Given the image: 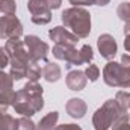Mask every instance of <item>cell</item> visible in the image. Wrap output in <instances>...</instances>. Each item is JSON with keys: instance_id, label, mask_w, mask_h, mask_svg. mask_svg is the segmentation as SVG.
Masks as SVG:
<instances>
[{"instance_id": "cell-1", "label": "cell", "mask_w": 130, "mask_h": 130, "mask_svg": "<svg viewBox=\"0 0 130 130\" xmlns=\"http://www.w3.org/2000/svg\"><path fill=\"white\" fill-rule=\"evenodd\" d=\"M42 92L44 88L38 82H27L18 92H15V100L12 103L14 110L23 117H33L44 107Z\"/></svg>"}, {"instance_id": "cell-2", "label": "cell", "mask_w": 130, "mask_h": 130, "mask_svg": "<svg viewBox=\"0 0 130 130\" xmlns=\"http://www.w3.org/2000/svg\"><path fill=\"white\" fill-rule=\"evenodd\" d=\"M130 115L127 110L121 109L120 104L110 98L103 103L101 107H98L92 117V126L94 130H112L121 124L129 123Z\"/></svg>"}, {"instance_id": "cell-3", "label": "cell", "mask_w": 130, "mask_h": 130, "mask_svg": "<svg viewBox=\"0 0 130 130\" xmlns=\"http://www.w3.org/2000/svg\"><path fill=\"white\" fill-rule=\"evenodd\" d=\"M61 20H62V24L65 27L71 29V32L79 39L89 36V33H91V14L85 8L73 6V8L65 9V11H62Z\"/></svg>"}, {"instance_id": "cell-4", "label": "cell", "mask_w": 130, "mask_h": 130, "mask_svg": "<svg viewBox=\"0 0 130 130\" xmlns=\"http://www.w3.org/2000/svg\"><path fill=\"white\" fill-rule=\"evenodd\" d=\"M103 80L112 88H130V73L121 64L109 61L103 68Z\"/></svg>"}, {"instance_id": "cell-5", "label": "cell", "mask_w": 130, "mask_h": 130, "mask_svg": "<svg viewBox=\"0 0 130 130\" xmlns=\"http://www.w3.org/2000/svg\"><path fill=\"white\" fill-rule=\"evenodd\" d=\"M5 48L9 55L11 62L9 65H29L30 62V56L27 53V48L24 45L23 41H20V38H12L8 39L5 44Z\"/></svg>"}, {"instance_id": "cell-6", "label": "cell", "mask_w": 130, "mask_h": 130, "mask_svg": "<svg viewBox=\"0 0 130 130\" xmlns=\"http://www.w3.org/2000/svg\"><path fill=\"white\" fill-rule=\"evenodd\" d=\"M53 56L56 59L65 61V68H71L73 65H82L86 64L85 58L80 50H76L73 45H59L56 44L53 47Z\"/></svg>"}, {"instance_id": "cell-7", "label": "cell", "mask_w": 130, "mask_h": 130, "mask_svg": "<svg viewBox=\"0 0 130 130\" xmlns=\"http://www.w3.org/2000/svg\"><path fill=\"white\" fill-rule=\"evenodd\" d=\"M23 42H24V45L27 48V53L30 56V61H33V62L45 61V58L48 55V50H50L47 42H44L36 35H26Z\"/></svg>"}, {"instance_id": "cell-8", "label": "cell", "mask_w": 130, "mask_h": 130, "mask_svg": "<svg viewBox=\"0 0 130 130\" xmlns=\"http://www.w3.org/2000/svg\"><path fill=\"white\" fill-rule=\"evenodd\" d=\"M27 9L30 12L32 23L38 26L48 24L52 21V9L47 6L44 0H29L27 2Z\"/></svg>"}, {"instance_id": "cell-9", "label": "cell", "mask_w": 130, "mask_h": 130, "mask_svg": "<svg viewBox=\"0 0 130 130\" xmlns=\"http://www.w3.org/2000/svg\"><path fill=\"white\" fill-rule=\"evenodd\" d=\"M23 35V24L15 17V14L0 17V38L12 39Z\"/></svg>"}, {"instance_id": "cell-10", "label": "cell", "mask_w": 130, "mask_h": 130, "mask_svg": "<svg viewBox=\"0 0 130 130\" xmlns=\"http://www.w3.org/2000/svg\"><path fill=\"white\" fill-rule=\"evenodd\" d=\"M97 47H98V52L100 55L107 59V61H112L118 52V45H117V41L112 35L109 33H103L100 35L97 39Z\"/></svg>"}, {"instance_id": "cell-11", "label": "cell", "mask_w": 130, "mask_h": 130, "mask_svg": "<svg viewBox=\"0 0 130 130\" xmlns=\"http://www.w3.org/2000/svg\"><path fill=\"white\" fill-rule=\"evenodd\" d=\"M48 36H50L52 41H55L59 45H73L74 47L79 42V38L73 32H70L65 27H62V26H56V27L50 29L48 30Z\"/></svg>"}, {"instance_id": "cell-12", "label": "cell", "mask_w": 130, "mask_h": 130, "mask_svg": "<svg viewBox=\"0 0 130 130\" xmlns=\"http://www.w3.org/2000/svg\"><path fill=\"white\" fill-rule=\"evenodd\" d=\"M65 82H67V86H68L71 91H82V89L86 86L88 77H86L85 71L74 70V71H70V73H68Z\"/></svg>"}, {"instance_id": "cell-13", "label": "cell", "mask_w": 130, "mask_h": 130, "mask_svg": "<svg viewBox=\"0 0 130 130\" xmlns=\"http://www.w3.org/2000/svg\"><path fill=\"white\" fill-rule=\"evenodd\" d=\"M65 109H67V113L71 118L80 120V118L85 117V113L88 110V106L82 98H70L65 104Z\"/></svg>"}, {"instance_id": "cell-14", "label": "cell", "mask_w": 130, "mask_h": 130, "mask_svg": "<svg viewBox=\"0 0 130 130\" xmlns=\"http://www.w3.org/2000/svg\"><path fill=\"white\" fill-rule=\"evenodd\" d=\"M62 76V71H61V67L56 64V62H45V65L42 67V77L50 82V83H55L61 79Z\"/></svg>"}, {"instance_id": "cell-15", "label": "cell", "mask_w": 130, "mask_h": 130, "mask_svg": "<svg viewBox=\"0 0 130 130\" xmlns=\"http://www.w3.org/2000/svg\"><path fill=\"white\" fill-rule=\"evenodd\" d=\"M58 120H59L58 112H48L44 118H41L35 130H55L58 126Z\"/></svg>"}, {"instance_id": "cell-16", "label": "cell", "mask_w": 130, "mask_h": 130, "mask_svg": "<svg viewBox=\"0 0 130 130\" xmlns=\"http://www.w3.org/2000/svg\"><path fill=\"white\" fill-rule=\"evenodd\" d=\"M15 100V91H0V112H6Z\"/></svg>"}, {"instance_id": "cell-17", "label": "cell", "mask_w": 130, "mask_h": 130, "mask_svg": "<svg viewBox=\"0 0 130 130\" xmlns=\"http://www.w3.org/2000/svg\"><path fill=\"white\" fill-rule=\"evenodd\" d=\"M0 130H17V120L6 112H0Z\"/></svg>"}, {"instance_id": "cell-18", "label": "cell", "mask_w": 130, "mask_h": 130, "mask_svg": "<svg viewBox=\"0 0 130 130\" xmlns=\"http://www.w3.org/2000/svg\"><path fill=\"white\" fill-rule=\"evenodd\" d=\"M39 62H33L30 61L27 65V73H26V77L29 79V82H38V79H41V74H42V70L39 67Z\"/></svg>"}, {"instance_id": "cell-19", "label": "cell", "mask_w": 130, "mask_h": 130, "mask_svg": "<svg viewBox=\"0 0 130 130\" xmlns=\"http://www.w3.org/2000/svg\"><path fill=\"white\" fill-rule=\"evenodd\" d=\"M115 101L120 104L121 109L129 110L130 109V92H127V91H118L117 95H115Z\"/></svg>"}, {"instance_id": "cell-20", "label": "cell", "mask_w": 130, "mask_h": 130, "mask_svg": "<svg viewBox=\"0 0 130 130\" xmlns=\"http://www.w3.org/2000/svg\"><path fill=\"white\" fill-rule=\"evenodd\" d=\"M27 73V65H11V71L9 74L12 76L14 80H21L26 77Z\"/></svg>"}, {"instance_id": "cell-21", "label": "cell", "mask_w": 130, "mask_h": 130, "mask_svg": "<svg viewBox=\"0 0 130 130\" xmlns=\"http://www.w3.org/2000/svg\"><path fill=\"white\" fill-rule=\"evenodd\" d=\"M15 11H17L15 0H0V14L11 15V14H15Z\"/></svg>"}, {"instance_id": "cell-22", "label": "cell", "mask_w": 130, "mask_h": 130, "mask_svg": "<svg viewBox=\"0 0 130 130\" xmlns=\"http://www.w3.org/2000/svg\"><path fill=\"white\" fill-rule=\"evenodd\" d=\"M14 88V79L11 74H6L5 71H0V91H8Z\"/></svg>"}, {"instance_id": "cell-23", "label": "cell", "mask_w": 130, "mask_h": 130, "mask_svg": "<svg viewBox=\"0 0 130 130\" xmlns=\"http://www.w3.org/2000/svg\"><path fill=\"white\" fill-rule=\"evenodd\" d=\"M117 15H118V18L123 20V21H129L130 20V6H129L127 2H123V3L118 5V8H117Z\"/></svg>"}, {"instance_id": "cell-24", "label": "cell", "mask_w": 130, "mask_h": 130, "mask_svg": "<svg viewBox=\"0 0 130 130\" xmlns=\"http://www.w3.org/2000/svg\"><path fill=\"white\" fill-rule=\"evenodd\" d=\"M36 126L29 117H21L17 120V130H35Z\"/></svg>"}, {"instance_id": "cell-25", "label": "cell", "mask_w": 130, "mask_h": 130, "mask_svg": "<svg viewBox=\"0 0 130 130\" xmlns=\"http://www.w3.org/2000/svg\"><path fill=\"white\" fill-rule=\"evenodd\" d=\"M85 74H86V77H88L91 82H95L98 77H100V68L94 64H89L86 67V70H85Z\"/></svg>"}, {"instance_id": "cell-26", "label": "cell", "mask_w": 130, "mask_h": 130, "mask_svg": "<svg viewBox=\"0 0 130 130\" xmlns=\"http://www.w3.org/2000/svg\"><path fill=\"white\" fill-rule=\"evenodd\" d=\"M80 52H82V55H83V58H85V62H86V64H89V62L94 59V52H92V47H91V45L85 44V45L80 48Z\"/></svg>"}, {"instance_id": "cell-27", "label": "cell", "mask_w": 130, "mask_h": 130, "mask_svg": "<svg viewBox=\"0 0 130 130\" xmlns=\"http://www.w3.org/2000/svg\"><path fill=\"white\" fill-rule=\"evenodd\" d=\"M9 62H11V59H9V55L6 52V48L0 47V71L5 70V67H8Z\"/></svg>"}, {"instance_id": "cell-28", "label": "cell", "mask_w": 130, "mask_h": 130, "mask_svg": "<svg viewBox=\"0 0 130 130\" xmlns=\"http://www.w3.org/2000/svg\"><path fill=\"white\" fill-rule=\"evenodd\" d=\"M55 130H82V127L77 124H62V126H56Z\"/></svg>"}, {"instance_id": "cell-29", "label": "cell", "mask_w": 130, "mask_h": 130, "mask_svg": "<svg viewBox=\"0 0 130 130\" xmlns=\"http://www.w3.org/2000/svg\"><path fill=\"white\" fill-rule=\"evenodd\" d=\"M50 9H59L62 5V0H44Z\"/></svg>"}, {"instance_id": "cell-30", "label": "cell", "mask_w": 130, "mask_h": 130, "mask_svg": "<svg viewBox=\"0 0 130 130\" xmlns=\"http://www.w3.org/2000/svg\"><path fill=\"white\" fill-rule=\"evenodd\" d=\"M121 65L130 73V55H123L121 56Z\"/></svg>"}, {"instance_id": "cell-31", "label": "cell", "mask_w": 130, "mask_h": 130, "mask_svg": "<svg viewBox=\"0 0 130 130\" xmlns=\"http://www.w3.org/2000/svg\"><path fill=\"white\" fill-rule=\"evenodd\" d=\"M88 2V5H97V6H106V5H109V2L110 0H86Z\"/></svg>"}, {"instance_id": "cell-32", "label": "cell", "mask_w": 130, "mask_h": 130, "mask_svg": "<svg viewBox=\"0 0 130 130\" xmlns=\"http://www.w3.org/2000/svg\"><path fill=\"white\" fill-rule=\"evenodd\" d=\"M70 3L73 5V6H79V8H82V6H85V5H88V2L86 0H70Z\"/></svg>"}, {"instance_id": "cell-33", "label": "cell", "mask_w": 130, "mask_h": 130, "mask_svg": "<svg viewBox=\"0 0 130 130\" xmlns=\"http://www.w3.org/2000/svg\"><path fill=\"white\" fill-rule=\"evenodd\" d=\"M124 48H126V52L130 53V35H127L126 39H124Z\"/></svg>"}, {"instance_id": "cell-34", "label": "cell", "mask_w": 130, "mask_h": 130, "mask_svg": "<svg viewBox=\"0 0 130 130\" xmlns=\"http://www.w3.org/2000/svg\"><path fill=\"white\" fill-rule=\"evenodd\" d=\"M124 35L126 36L130 35V20L129 21H124Z\"/></svg>"}, {"instance_id": "cell-35", "label": "cell", "mask_w": 130, "mask_h": 130, "mask_svg": "<svg viewBox=\"0 0 130 130\" xmlns=\"http://www.w3.org/2000/svg\"><path fill=\"white\" fill-rule=\"evenodd\" d=\"M112 130H130V124L126 123V124H121V126H118V127H115V129H112Z\"/></svg>"}, {"instance_id": "cell-36", "label": "cell", "mask_w": 130, "mask_h": 130, "mask_svg": "<svg viewBox=\"0 0 130 130\" xmlns=\"http://www.w3.org/2000/svg\"><path fill=\"white\" fill-rule=\"evenodd\" d=\"M129 6H130V2H129Z\"/></svg>"}]
</instances>
